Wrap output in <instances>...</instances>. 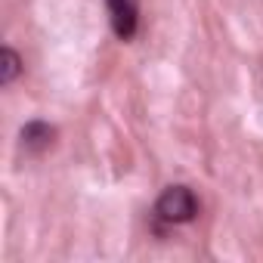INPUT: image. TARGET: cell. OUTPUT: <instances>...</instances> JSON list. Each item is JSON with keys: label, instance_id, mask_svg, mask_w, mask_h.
Returning a JSON list of instances; mask_svg holds the SVG:
<instances>
[{"label": "cell", "instance_id": "1", "mask_svg": "<svg viewBox=\"0 0 263 263\" xmlns=\"http://www.w3.org/2000/svg\"><path fill=\"white\" fill-rule=\"evenodd\" d=\"M155 214L164 223H189L198 217V198L189 186H167L155 204Z\"/></svg>", "mask_w": 263, "mask_h": 263}, {"label": "cell", "instance_id": "2", "mask_svg": "<svg viewBox=\"0 0 263 263\" xmlns=\"http://www.w3.org/2000/svg\"><path fill=\"white\" fill-rule=\"evenodd\" d=\"M105 4H108V16H111V31L121 41H130L137 34V25H140L137 0H105Z\"/></svg>", "mask_w": 263, "mask_h": 263}, {"label": "cell", "instance_id": "3", "mask_svg": "<svg viewBox=\"0 0 263 263\" xmlns=\"http://www.w3.org/2000/svg\"><path fill=\"white\" fill-rule=\"evenodd\" d=\"M19 140H22V149H25V152L41 155V152H47V149L53 146V140H56V127H50L47 121H31V124L22 127Z\"/></svg>", "mask_w": 263, "mask_h": 263}, {"label": "cell", "instance_id": "4", "mask_svg": "<svg viewBox=\"0 0 263 263\" xmlns=\"http://www.w3.org/2000/svg\"><path fill=\"white\" fill-rule=\"evenodd\" d=\"M19 71H22L19 53L10 50V47H4V50H0V84H13L19 78Z\"/></svg>", "mask_w": 263, "mask_h": 263}]
</instances>
